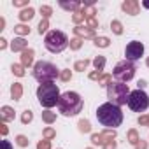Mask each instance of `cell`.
Here are the masks:
<instances>
[{
  "label": "cell",
  "mask_w": 149,
  "mask_h": 149,
  "mask_svg": "<svg viewBox=\"0 0 149 149\" xmlns=\"http://www.w3.org/2000/svg\"><path fill=\"white\" fill-rule=\"evenodd\" d=\"M97 119L102 126L109 128V130H116L118 126H121L123 123V112L118 105L105 102L102 105H98L97 109Z\"/></svg>",
  "instance_id": "obj_1"
},
{
  "label": "cell",
  "mask_w": 149,
  "mask_h": 149,
  "mask_svg": "<svg viewBox=\"0 0 149 149\" xmlns=\"http://www.w3.org/2000/svg\"><path fill=\"white\" fill-rule=\"evenodd\" d=\"M83 98L79 93L76 91H65L61 97H60V102H58V111L60 114L63 116H76L83 111Z\"/></svg>",
  "instance_id": "obj_2"
},
{
  "label": "cell",
  "mask_w": 149,
  "mask_h": 149,
  "mask_svg": "<svg viewBox=\"0 0 149 149\" xmlns=\"http://www.w3.org/2000/svg\"><path fill=\"white\" fill-rule=\"evenodd\" d=\"M60 90L54 83H46L37 88V100L44 109H51L60 102Z\"/></svg>",
  "instance_id": "obj_3"
},
{
  "label": "cell",
  "mask_w": 149,
  "mask_h": 149,
  "mask_svg": "<svg viewBox=\"0 0 149 149\" xmlns=\"http://www.w3.org/2000/svg\"><path fill=\"white\" fill-rule=\"evenodd\" d=\"M33 77L40 84H46V83H53L56 77H60V72H58L56 65H53L51 61L40 60L33 65Z\"/></svg>",
  "instance_id": "obj_4"
},
{
  "label": "cell",
  "mask_w": 149,
  "mask_h": 149,
  "mask_svg": "<svg viewBox=\"0 0 149 149\" xmlns=\"http://www.w3.org/2000/svg\"><path fill=\"white\" fill-rule=\"evenodd\" d=\"M128 97H130V88H128V84L119 83V81H112V83L107 86V98H109L111 104L121 107V105L128 104Z\"/></svg>",
  "instance_id": "obj_5"
},
{
  "label": "cell",
  "mask_w": 149,
  "mask_h": 149,
  "mask_svg": "<svg viewBox=\"0 0 149 149\" xmlns=\"http://www.w3.org/2000/svg\"><path fill=\"white\" fill-rule=\"evenodd\" d=\"M68 44H70V42H68V37H67L61 30H51V32H47L46 37H44V46H46V49H47L49 53H54V54L65 51Z\"/></svg>",
  "instance_id": "obj_6"
},
{
  "label": "cell",
  "mask_w": 149,
  "mask_h": 149,
  "mask_svg": "<svg viewBox=\"0 0 149 149\" xmlns=\"http://www.w3.org/2000/svg\"><path fill=\"white\" fill-rule=\"evenodd\" d=\"M135 70H137L135 63H132V61H128V60H123V61L116 63L112 76H114V79L119 81V83H128V81H132V79L135 77Z\"/></svg>",
  "instance_id": "obj_7"
},
{
  "label": "cell",
  "mask_w": 149,
  "mask_h": 149,
  "mask_svg": "<svg viewBox=\"0 0 149 149\" xmlns=\"http://www.w3.org/2000/svg\"><path fill=\"white\" fill-rule=\"evenodd\" d=\"M128 107H130L133 112H144V111H147V107H149V95H147L144 90L130 91Z\"/></svg>",
  "instance_id": "obj_8"
},
{
  "label": "cell",
  "mask_w": 149,
  "mask_h": 149,
  "mask_svg": "<svg viewBox=\"0 0 149 149\" xmlns=\"http://www.w3.org/2000/svg\"><path fill=\"white\" fill-rule=\"evenodd\" d=\"M142 54H144V44H142V42L132 40V42L126 44V47H125V56H126L128 61L133 63V61H137Z\"/></svg>",
  "instance_id": "obj_9"
},
{
  "label": "cell",
  "mask_w": 149,
  "mask_h": 149,
  "mask_svg": "<svg viewBox=\"0 0 149 149\" xmlns=\"http://www.w3.org/2000/svg\"><path fill=\"white\" fill-rule=\"evenodd\" d=\"M121 9L130 14V16H137L140 13V4L137 2V0H125V2L121 4Z\"/></svg>",
  "instance_id": "obj_10"
},
{
  "label": "cell",
  "mask_w": 149,
  "mask_h": 149,
  "mask_svg": "<svg viewBox=\"0 0 149 149\" xmlns=\"http://www.w3.org/2000/svg\"><path fill=\"white\" fill-rule=\"evenodd\" d=\"M74 33L79 39H95V30H91L90 26H76L74 28Z\"/></svg>",
  "instance_id": "obj_11"
},
{
  "label": "cell",
  "mask_w": 149,
  "mask_h": 149,
  "mask_svg": "<svg viewBox=\"0 0 149 149\" xmlns=\"http://www.w3.org/2000/svg\"><path fill=\"white\" fill-rule=\"evenodd\" d=\"M11 49H13L14 53H23V51L28 49V42H26L23 37H16V39L11 42Z\"/></svg>",
  "instance_id": "obj_12"
},
{
  "label": "cell",
  "mask_w": 149,
  "mask_h": 149,
  "mask_svg": "<svg viewBox=\"0 0 149 149\" xmlns=\"http://www.w3.org/2000/svg\"><path fill=\"white\" fill-rule=\"evenodd\" d=\"M33 56H35V51L33 49H26V51H23L21 53V65L26 68V67H32L33 65Z\"/></svg>",
  "instance_id": "obj_13"
},
{
  "label": "cell",
  "mask_w": 149,
  "mask_h": 149,
  "mask_svg": "<svg viewBox=\"0 0 149 149\" xmlns=\"http://www.w3.org/2000/svg\"><path fill=\"white\" fill-rule=\"evenodd\" d=\"M0 119H2V123L13 121V119H14V109L9 107V105H4L2 109H0Z\"/></svg>",
  "instance_id": "obj_14"
},
{
  "label": "cell",
  "mask_w": 149,
  "mask_h": 149,
  "mask_svg": "<svg viewBox=\"0 0 149 149\" xmlns=\"http://www.w3.org/2000/svg\"><path fill=\"white\" fill-rule=\"evenodd\" d=\"M11 97H13V100H21V97H23V84L21 83H14L11 86Z\"/></svg>",
  "instance_id": "obj_15"
},
{
  "label": "cell",
  "mask_w": 149,
  "mask_h": 149,
  "mask_svg": "<svg viewBox=\"0 0 149 149\" xmlns=\"http://www.w3.org/2000/svg\"><path fill=\"white\" fill-rule=\"evenodd\" d=\"M60 7L65 11L77 13V11H81V2H60Z\"/></svg>",
  "instance_id": "obj_16"
},
{
  "label": "cell",
  "mask_w": 149,
  "mask_h": 149,
  "mask_svg": "<svg viewBox=\"0 0 149 149\" xmlns=\"http://www.w3.org/2000/svg\"><path fill=\"white\" fill-rule=\"evenodd\" d=\"M126 137H128V142L135 147L139 142H140V135H139V132L135 130V128H132V130H128V133H126Z\"/></svg>",
  "instance_id": "obj_17"
},
{
  "label": "cell",
  "mask_w": 149,
  "mask_h": 149,
  "mask_svg": "<svg viewBox=\"0 0 149 149\" xmlns=\"http://www.w3.org/2000/svg\"><path fill=\"white\" fill-rule=\"evenodd\" d=\"M35 16V11H33V7H28V9H23L21 13H19V19L21 21H30L32 18Z\"/></svg>",
  "instance_id": "obj_18"
},
{
  "label": "cell",
  "mask_w": 149,
  "mask_h": 149,
  "mask_svg": "<svg viewBox=\"0 0 149 149\" xmlns=\"http://www.w3.org/2000/svg\"><path fill=\"white\" fill-rule=\"evenodd\" d=\"M105 56H102V54H98L95 60H93V67H95V70H98V72H102L104 68H105Z\"/></svg>",
  "instance_id": "obj_19"
},
{
  "label": "cell",
  "mask_w": 149,
  "mask_h": 149,
  "mask_svg": "<svg viewBox=\"0 0 149 149\" xmlns=\"http://www.w3.org/2000/svg\"><path fill=\"white\" fill-rule=\"evenodd\" d=\"M42 121L47 123V125H53V123L56 121V112H51L49 109H46V111L42 112Z\"/></svg>",
  "instance_id": "obj_20"
},
{
  "label": "cell",
  "mask_w": 149,
  "mask_h": 149,
  "mask_svg": "<svg viewBox=\"0 0 149 149\" xmlns=\"http://www.w3.org/2000/svg\"><path fill=\"white\" fill-rule=\"evenodd\" d=\"M93 40H95L93 44H95L97 47H109V46H111V39H109V37H95Z\"/></svg>",
  "instance_id": "obj_21"
},
{
  "label": "cell",
  "mask_w": 149,
  "mask_h": 149,
  "mask_svg": "<svg viewBox=\"0 0 149 149\" xmlns=\"http://www.w3.org/2000/svg\"><path fill=\"white\" fill-rule=\"evenodd\" d=\"M77 128H79L81 133H90V132H91V123H90L88 119H81V121L77 123Z\"/></svg>",
  "instance_id": "obj_22"
},
{
  "label": "cell",
  "mask_w": 149,
  "mask_h": 149,
  "mask_svg": "<svg viewBox=\"0 0 149 149\" xmlns=\"http://www.w3.org/2000/svg\"><path fill=\"white\" fill-rule=\"evenodd\" d=\"M102 133V137H104V140H105V144H109V142H112L114 139H116V130H109V128H105L104 132H100Z\"/></svg>",
  "instance_id": "obj_23"
},
{
  "label": "cell",
  "mask_w": 149,
  "mask_h": 149,
  "mask_svg": "<svg viewBox=\"0 0 149 149\" xmlns=\"http://www.w3.org/2000/svg\"><path fill=\"white\" fill-rule=\"evenodd\" d=\"M88 65H90V60H77L76 61V65H74V70H77V72H84L86 68H88Z\"/></svg>",
  "instance_id": "obj_24"
},
{
  "label": "cell",
  "mask_w": 149,
  "mask_h": 149,
  "mask_svg": "<svg viewBox=\"0 0 149 149\" xmlns=\"http://www.w3.org/2000/svg\"><path fill=\"white\" fill-rule=\"evenodd\" d=\"M86 19V16H84V11L81 9V11H77V13H74L72 14V21L76 23V26H79V23H83Z\"/></svg>",
  "instance_id": "obj_25"
},
{
  "label": "cell",
  "mask_w": 149,
  "mask_h": 149,
  "mask_svg": "<svg viewBox=\"0 0 149 149\" xmlns=\"http://www.w3.org/2000/svg\"><path fill=\"white\" fill-rule=\"evenodd\" d=\"M11 70H13L14 76H18V77H23V76H25V67H23L21 63H13Z\"/></svg>",
  "instance_id": "obj_26"
},
{
  "label": "cell",
  "mask_w": 149,
  "mask_h": 149,
  "mask_svg": "<svg viewBox=\"0 0 149 149\" xmlns=\"http://www.w3.org/2000/svg\"><path fill=\"white\" fill-rule=\"evenodd\" d=\"M111 30H112V33L121 35V33H123V25H121V21L112 19V21H111Z\"/></svg>",
  "instance_id": "obj_27"
},
{
  "label": "cell",
  "mask_w": 149,
  "mask_h": 149,
  "mask_svg": "<svg viewBox=\"0 0 149 149\" xmlns=\"http://www.w3.org/2000/svg\"><path fill=\"white\" fill-rule=\"evenodd\" d=\"M32 121H33V112H32L30 109L23 111V114H21V123H23V125H28V123H32Z\"/></svg>",
  "instance_id": "obj_28"
},
{
  "label": "cell",
  "mask_w": 149,
  "mask_h": 149,
  "mask_svg": "<svg viewBox=\"0 0 149 149\" xmlns=\"http://www.w3.org/2000/svg\"><path fill=\"white\" fill-rule=\"evenodd\" d=\"M91 144L93 146H105V140H104V137H102V133H93L91 135Z\"/></svg>",
  "instance_id": "obj_29"
},
{
  "label": "cell",
  "mask_w": 149,
  "mask_h": 149,
  "mask_svg": "<svg viewBox=\"0 0 149 149\" xmlns=\"http://www.w3.org/2000/svg\"><path fill=\"white\" fill-rule=\"evenodd\" d=\"M111 83H112V76H111V74H104V76L100 77V81H98V86H102V88H107Z\"/></svg>",
  "instance_id": "obj_30"
},
{
  "label": "cell",
  "mask_w": 149,
  "mask_h": 149,
  "mask_svg": "<svg viewBox=\"0 0 149 149\" xmlns=\"http://www.w3.org/2000/svg\"><path fill=\"white\" fill-rule=\"evenodd\" d=\"M70 49H74V51H77V49H81L83 47V39H79V37H74V39H70Z\"/></svg>",
  "instance_id": "obj_31"
},
{
  "label": "cell",
  "mask_w": 149,
  "mask_h": 149,
  "mask_svg": "<svg viewBox=\"0 0 149 149\" xmlns=\"http://www.w3.org/2000/svg\"><path fill=\"white\" fill-rule=\"evenodd\" d=\"M40 14H42V19H49V16L53 14V7L51 6H40Z\"/></svg>",
  "instance_id": "obj_32"
},
{
  "label": "cell",
  "mask_w": 149,
  "mask_h": 149,
  "mask_svg": "<svg viewBox=\"0 0 149 149\" xmlns=\"http://www.w3.org/2000/svg\"><path fill=\"white\" fill-rule=\"evenodd\" d=\"M14 33H18V35L23 37V35H28V33H30V28H28L26 25H16V26H14Z\"/></svg>",
  "instance_id": "obj_33"
},
{
  "label": "cell",
  "mask_w": 149,
  "mask_h": 149,
  "mask_svg": "<svg viewBox=\"0 0 149 149\" xmlns=\"http://www.w3.org/2000/svg\"><path fill=\"white\" fill-rule=\"evenodd\" d=\"M60 79H61L63 83H68V81L72 79V70H70V68H63V70L60 72Z\"/></svg>",
  "instance_id": "obj_34"
},
{
  "label": "cell",
  "mask_w": 149,
  "mask_h": 149,
  "mask_svg": "<svg viewBox=\"0 0 149 149\" xmlns=\"http://www.w3.org/2000/svg\"><path fill=\"white\" fill-rule=\"evenodd\" d=\"M42 135H44V139H47V140H51V139H54V137H56V132H54V128H51V126H47V128H44V132H42Z\"/></svg>",
  "instance_id": "obj_35"
},
{
  "label": "cell",
  "mask_w": 149,
  "mask_h": 149,
  "mask_svg": "<svg viewBox=\"0 0 149 149\" xmlns=\"http://www.w3.org/2000/svg\"><path fill=\"white\" fill-rule=\"evenodd\" d=\"M47 28H49V21H47V19H40V23H39V26H37L39 33H40V35H42V33H46V32H47Z\"/></svg>",
  "instance_id": "obj_36"
},
{
  "label": "cell",
  "mask_w": 149,
  "mask_h": 149,
  "mask_svg": "<svg viewBox=\"0 0 149 149\" xmlns=\"http://www.w3.org/2000/svg\"><path fill=\"white\" fill-rule=\"evenodd\" d=\"M28 142H30V140H28V137H25V135H18V137H16V144H18L19 147H26Z\"/></svg>",
  "instance_id": "obj_37"
},
{
  "label": "cell",
  "mask_w": 149,
  "mask_h": 149,
  "mask_svg": "<svg viewBox=\"0 0 149 149\" xmlns=\"http://www.w3.org/2000/svg\"><path fill=\"white\" fill-rule=\"evenodd\" d=\"M37 149H51V140L47 139H42L37 142Z\"/></svg>",
  "instance_id": "obj_38"
},
{
  "label": "cell",
  "mask_w": 149,
  "mask_h": 149,
  "mask_svg": "<svg viewBox=\"0 0 149 149\" xmlns=\"http://www.w3.org/2000/svg\"><path fill=\"white\" fill-rule=\"evenodd\" d=\"M102 76H104L102 72H98V70H93V72H90V76H88V77H90L91 81H100V77H102Z\"/></svg>",
  "instance_id": "obj_39"
},
{
  "label": "cell",
  "mask_w": 149,
  "mask_h": 149,
  "mask_svg": "<svg viewBox=\"0 0 149 149\" xmlns=\"http://www.w3.org/2000/svg\"><path fill=\"white\" fill-rule=\"evenodd\" d=\"M139 125H142V126H149V114H144V116H139Z\"/></svg>",
  "instance_id": "obj_40"
},
{
  "label": "cell",
  "mask_w": 149,
  "mask_h": 149,
  "mask_svg": "<svg viewBox=\"0 0 149 149\" xmlns=\"http://www.w3.org/2000/svg\"><path fill=\"white\" fill-rule=\"evenodd\" d=\"M13 6H14V7H26V9L30 7V6H28V0H14Z\"/></svg>",
  "instance_id": "obj_41"
},
{
  "label": "cell",
  "mask_w": 149,
  "mask_h": 149,
  "mask_svg": "<svg viewBox=\"0 0 149 149\" xmlns=\"http://www.w3.org/2000/svg\"><path fill=\"white\" fill-rule=\"evenodd\" d=\"M86 21H88V26H90L91 30L98 28V19H97V18H91V19H86Z\"/></svg>",
  "instance_id": "obj_42"
},
{
  "label": "cell",
  "mask_w": 149,
  "mask_h": 149,
  "mask_svg": "<svg viewBox=\"0 0 149 149\" xmlns=\"http://www.w3.org/2000/svg\"><path fill=\"white\" fill-rule=\"evenodd\" d=\"M0 133H2V137H6V135L9 133V128L6 126V123H2V125H0Z\"/></svg>",
  "instance_id": "obj_43"
},
{
  "label": "cell",
  "mask_w": 149,
  "mask_h": 149,
  "mask_svg": "<svg viewBox=\"0 0 149 149\" xmlns=\"http://www.w3.org/2000/svg\"><path fill=\"white\" fill-rule=\"evenodd\" d=\"M135 149H147V142H146V140H142V139H140V142H139V144H137V146H135Z\"/></svg>",
  "instance_id": "obj_44"
},
{
  "label": "cell",
  "mask_w": 149,
  "mask_h": 149,
  "mask_svg": "<svg viewBox=\"0 0 149 149\" xmlns=\"http://www.w3.org/2000/svg\"><path fill=\"white\" fill-rule=\"evenodd\" d=\"M116 146H118V144H116V140H112V142L105 144V146H104V149H116Z\"/></svg>",
  "instance_id": "obj_45"
},
{
  "label": "cell",
  "mask_w": 149,
  "mask_h": 149,
  "mask_svg": "<svg viewBox=\"0 0 149 149\" xmlns=\"http://www.w3.org/2000/svg\"><path fill=\"white\" fill-rule=\"evenodd\" d=\"M2 149H13V146H11V142L4 139V140H2Z\"/></svg>",
  "instance_id": "obj_46"
},
{
  "label": "cell",
  "mask_w": 149,
  "mask_h": 149,
  "mask_svg": "<svg viewBox=\"0 0 149 149\" xmlns=\"http://www.w3.org/2000/svg\"><path fill=\"white\" fill-rule=\"evenodd\" d=\"M6 47H7V40L2 37V39H0V49H6Z\"/></svg>",
  "instance_id": "obj_47"
},
{
  "label": "cell",
  "mask_w": 149,
  "mask_h": 149,
  "mask_svg": "<svg viewBox=\"0 0 149 149\" xmlns=\"http://www.w3.org/2000/svg\"><path fill=\"white\" fill-rule=\"evenodd\" d=\"M137 86H139V90H144L147 84H146V81H139V83H137Z\"/></svg>",
  "instance_id": "obj_48"
},
{
  "label": "cell",
  "mask_w": 149,
  "mask_h": 149,
  "mask_svg": "<svg viewBox=\"0 0 149 149\" xmlns=\"http://www.w3.org/2000/svg\"><path fill=\"white\" fill-rule=\"evenodd\" d=\"M4 26H6V19L0 18V30H4Z\"/></svg>",
  "instance_id": "obj_49"
},
{
  "label": "cell",
  "mask_w": 149,
  "mask_h": 149,
  "mask_svg": "<svg viewBox=\"0 0 149 149\" xmlns=\"http://www.w3.org/2000/svg\"><path fill=\"white\" fill-rule=\"evenodd\" d=\"M142 6H144V7H146V9H149V2H144V4H142Z\"/></svg>",
  "instance_id": "obj_50"
},
{
  "label": "cell",
  "mask_w": 149,
  "mask_h": 149,
  "mask_svg": "<svg viewBox=\"0 0 149 149\" xmlns=\"http://www.w3.org/2000/svg\"><path fill=\"white\" fill-rule=\"evenodd\" d=\"M146 65H147V67H149V56H147V60H146Z\"/></svg>",
  "instance_id": "obj_51"
},
{
  "label": "cell",
  "mask_w": 149,
  "mask_h": 149,
  "mask_svg": "<svg viewBox=\"0 0 149 149\" xmlns=\"http://www.w3.org/2000/svg\"><path fill=\"white\" fill-rule=\"evenodd\" d=\"M86 149H93V147H86Z\"/></svg>",
  "instance_id": "obj_52"
}]
</instances>
